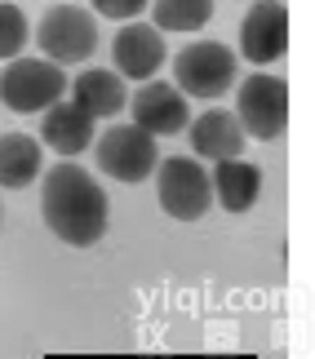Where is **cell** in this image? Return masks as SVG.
I'll use <instances>...</instances> for the list:
<instances>
[{
  "label": "cell",
  "instance_id": "cell-1",
  "mask_svg": "<svg viewBox=\"0 0 315 359\" xmlns=\"http://www.w3.org/2000/svg\"><path fill=\"white\" fill-rule=\"evenodd\" d=\"M40 213H45V226L72 248H93L107 236V222H112L107 191L80 164H53L45 173Z\"/></svg>",
  "mask_w": 315,
  "mask_h": 359
},
{
  "label": "cell",
  "instance_id": "cell-2",
  "mask_svg": "<svg viewBox=\"0 0 315 359\" xmlns=\"http://www.w3.org/2000/svg\"><path fill=\"white\" fill-rule=\"evenodd\" d=\"M156 169H160V177H156L160 209L177 217V222H200L213 204V182L204 173V164L196 156H169Z\"/></svg>",
  "mask_w": 315,
  "mask_h": 359
},
{
  "label": "cell",
  "instance_id": "cell-3",
  "mask_svg": "<svg viewBox=\"0 0 315 359\" xmlns=\"http://www.w3.org/2000/svg\"><path fill=\"white\" fill-rule=\"evenodd\" d=\"M93 156H98V169L116 182H129L138 187L156 173L160 164V151H156V137L138 129V124H112L98 142H93Z\"/></svg>",
  "mask_w": 315,
  "mask_h": 359
},
{
  "label": "cell",
  "instance_id": "cell-4",
  "mask_svg": "<svg viewBox=\"0 0 315 359\" xmlns=\"http://www.w3.org/2000/svg\"><path fill=\"white\" fill-rule=\"evenodd\" d=\"M67 93V76L58 62L49 58H9V67L0 72V102L9 111H45Z\"/></svg>",
  "mask_w": 315,
  "mask_h": 359
},
{
  "label": "cell",
  "instance_id": "cell-5",
  "mask_svg": "<svg viewBox=\"0 0 315 359\" xmlns=\"http://www.w3.org/2000/svg\"><path fill=\"white\" fill-rule=\"evenodd\" d=\"M236 120L244 133L262 137V142L280 137L284 124H289V85L280 76H262V72L244 76L236 89Z\"/></svg>",
  "mask_w": 315,
  "mask_h": 359
},
{
  "label": "cell",
  "instance_id": "cell-6",
  "mask_svg": "<svg viewBox=\"0 0 315 359\" xmlns=\"http://www.w3.org/2000/svg\"><path fill=\"white\" fill-rule=\"evenodd\" d=\"M173 80L191 98H222V93L236 85V53L227 45H217V40L187 45L173 58Z\"/></svg>",
  "mask_w": 315,
  "mask_h": 359
},
{
  "label": "cell",
  "instance_id": "cell-7",
  "mask_svg": "<svg viewBox=\"0 0 315 359\" xmlns=\"http://www.w3.org/2000/svg\"><path fill=\"white\" fill-rule=\"evenodd\" d=\"M36 40H40V49H45V58L58 62V67L85 62V58H93V49H98V22L80 5H58L40 18Z\"/></svg>",
  "mask_w": 315,
  "mask_h": 359
},
{
  "label": "cell",
  "instance_id": "cell-8",
  "mask_svg": "<svg viewBox=\"0 0 315 359\" xmlns=\"http://www.w3.org/2000/svg\"><path fill=\"white\" fill-rule=\"evenodd\" d=\"M289 49V9L284 5H253L240 22V58L253 62V67H271L284 58Z\"/></svg>",
  "mask_w": 315,
  "mask_h": 359
},
{
  "label": "cell",
  "instance_id": "cell-9",
  "mask_svg": "<svg viewBox=\"0 0 315 359\" xmlns=\"http://www.w3.org/2000/svg\"><path fill=\"white\" fill-rule=\"evenodd\" d=\"M133 124L147 129L152 137H169V133H182L191 124V107H187V93L177 85H164V80H147V85L133 93L129 102Z\"/></svg>",
  "mask_w": 315,
  "mask_h": 359
},
{
  "label": "cell",
  "instance_id": "cell-10",
  "mask_svg": "<svg viewBox=\"0 0 315 359\" xmlns=\"http://www.w3.org/2000/svg\"><path fill=\"white\" fill-rule=\"evenodd\" d=\"M112 58H116V72L129 76V80H152L164 62V40L156 27L147 22H129L120 27L116 40H112Z\"/></svg>",
  "mask_w": 315,
  "mask_h": 359
},
{
  "label": "cell",
  "instance_id": "cell-11",
  "mask_svg": "<svg viewBox=\"0 0 315 359\" xmlns=\"http://www.w3.org/2000/svg\"><path fill=\"white\" fill-rule=\"evenodd\" d=\"M217 169L209 173L213 182V200L222 204L227 213H249L257 196H262V169L249 164L244 156H231V160H213Z\"/></svg>",
  "mask_w": 315,
  "mask_h": 359
},
{
  "label": "cell",
  "instance_id": "cell-12",
  "mask_svg": "<svg viewBox=\"0 0 315 359\" xmlns=\"http://www.w3.org/2000/svg\"><path fill=\"white\" fill-rule=\"evenodd\" d=\"M45 120H40V137L58 151V156H80L89 142H93V116L85 111V107H76V102H53L40 111Z\"/></svg>",
  "mask_w": 315,
  "mask_h": 359
},
{
  "label": "cell",
  "instance_id": "cell-13",
  "mask_svg": "<svg viewBox=\"0 0 315 359\" xmlns=\"http://www.w3.org/2000/svg\"><path fill=\"white\" fill-rule=\"evenodd\" d=\"M72 102L85 107V111L93 120H112L125 111L129 93H125V80H120V72H102V67H89L85 76L72 80Z\"/></svg>",
  "mask_w": 315,
  "mask_h": 359
},
{
  "label": "cell",
  "instance_id": "cell-14",
  "mask_svg": "<svg viewBox=\"0 0 315 359\" xmlns=\"http://www.w3.org/2000/svg\"><path fill=\"white\" fill-rule=\"evenodd\" d=\"M191 147L200 160H231L244 151V129L231 111H204L191 124Z\"/></svg>",
  "mask_w": 315,
  "mask_h": 359
},
{
  "label": "cell",
  "instance_id": "cell-15",
  "mask_svg": "<svg viewBox=\"0 0 315 359\" xmlns=\"http://www.w3.org/2000/svg\"><path fill=\"white\" fill-rule=\"evenodd\" d=\"M45 169V147L27 133H5L0 137V187H32Z\"/></svg>",
  "mask_w": 315,
  "mask_h": 359
},
{
  "label": "cell",
  "instance_id": "cell-16",
  "mask_svg": "<svg viewBox=\"0 0 315 359\" xmlns=\"http://www.w3.org/2000/svg\"><path fill=\"white\" fill-rule=\"evenodd\" d=\"M156 32H200L213 18V0H152Z\"/></svg>",
  "mask_w": 315,
  "mask_h": 359
},
{
  "label": "cell",
  "instance_id": "cell-17",
  "mask_svg": "<svg viewBox=\"0 0 315 359\" xmlns=\"http://www.w3.org/2000/svg\"><path fill=\"white\" fill-rule=\"evenodd\" d=\"M27 18H22V9L18 5H5V0H0V58H18L22 53V45H27Z\"/></svg>",
  "mask_w": 315,
  "mask_h": 359
},
{
  "label": "cell",
  "instance_id": "cell-18",
  "mask_svg": "<svg viewBox=\"0 0 315 359\" xmlns=\"http://www.w3.org/2000/svg\"><path fill=\"white\" fill-rule=\"evenodd\" d=\"M152 5V0H93V9L102 13V18H116V22H129L138 18V13Z\"/></svg>",
  "mask_w": 315,
  "mask_h": 359
},
{
  "label": "cell",
  "instance_id": "cell-19",
  "mask_svg": "<svg viewBox=\"0 0 315 359\" xmlns=\"http://www.w3.org/2000/svg\"><path fill=\"white\" fill-rule=\"evenodd\" d=\"M0 217H5V209H0Z\"/></svg>",
  "mask_w": 315,
  "mask_h": 359
},
{
  "label": "cell",
  "instance_id": "cell-20",
  "mask_svg": "<svg viewBox=\"0 0 315 359\" xmlns=\"http://www.w3.org/2000/svg\"><path fill=\"white\" fill-rule=\"evenodd\" d=\"M62 5H67V0H62Z\"/></svg>",
  "mask_w": 315,
  "mask_h": 359
}]
</instances>
